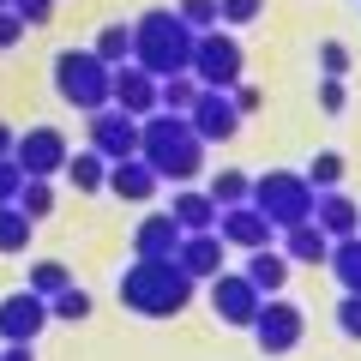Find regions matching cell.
<instances>
[{"label":"cell","instance_id":"4","mask_svg":"<svg viewBox=\"0 0 361 361\" xmlns=\"http://www.w3.org/2000/svg\"><path fill=\"white\" fill-rule=\"evenodd\" d=\"M109 85H115V66L97 61L90 49H61L54 54V90H61V103H73L78 115L109 109Z\"/></svg>","mask_w":361,"mask_h":361},{"label":"cell","instance_id":"37","mask_svg":"<svg viewBox=\"0 0 361 361\" xmlns=\"http://www.w3.org/2000/svg\"><path fill=\"white\" fill-rule=\"evenodd\" d=\"M18 187H25V169H18L13 157H0V205H13Z\"/></svg>","mask_w":361,"mask_h":361},{"label":"cell","instance_id":"28","mask_svg":"<svg viewBox=\"0 0 361 361\" xmlns=\"http://www.w3.org/2000/svg\"><path fill=\"white\" fill-rule=\"evenodd\" d=\"M30 235H37V223L25 217L18 205H0V253H25Z\"/></svg>","mask_w":361,"mask_h":361},{"label":"cell","instance_id":"11","mask_svg":"<svg viewBox=\"0 0 361 361\" xmlns=\"http://www.w3.org/2000/svg\"><path fill=\"white\" fill-rule=\"evenodd\" d=\"M42 325H49V301L37 289H18L0 301V343H37Z\"/></svg>","mask_w":361,"mask_h":361},{"label":"cell","instance_id":"9","mask_svg":"<svg viewBox=\"0 0 361 361\" xmlns=\"http://www.w3.org/2000/svg\"><path fill=\"white\" fill-rule=\"evenodd\" d=\"M90 151L109 157V163H121V157H139V121L127 115V109H97L90 115Z\"/></svg>","mask_w":361,"mask_h":361},{"label":"cell","instance_id":"35","mask_svg":"<svg viewBox=\"0 0 361 361\" xmlns=\"http://www.w3.org/2000/svg\"><path fill=\"white\" fill-rule=\"evenodd\" d=\"M319 73L325 78H343L349 73V49H343V42H319Z\"/></svg>","mask_w":361,"mask_h":361},{"label":"cell","instance_id":"26","mask_svg":"<svg viewBox=\"0 0 361 361\" xmlns=\"http://www.w3.org/2000/svg\"><path fill=\"white\" fill-rule=\"evenodd\" d=\"M205 193L217 199V211L223 205H247V199H253V175H247V169H223V175H211Z\"/></svg>","mask_w":361,"mask_h":361},{"label":"cell","instance_id":"39","mask_svg":"<svg viewBox=\"0 0 361 361\" xmlns=\"http://www.w3.org/2000/svg\"><path fill=\"white\" fill-rule=\"evenodd\" d=\"M18 37H25V18H18L13 6H6V13H0V54H6V49H18Z\"/></svg>","mask_w":361,"mask_h":361},{"label":"cell","instance_id":"25","mask_svg":"<svg viewBox=\"0 0 361 361\" xmlns=\"http://www.w3.org/2000/svg\"><path fill=\"white\" fill-rule=\"evenodd\" d=\"M199 97V78L193 73H175V78H157V109H169V115H187Z\"/></svg>","mask_w":361,"mask_h":361},{"label":"cell","instance_id":"15","mask_svg":"<svg viewBox=\"0 0 361 361\" xmlns=\"http://www.w3.org/2000/svg\"><path fill=\"white\" fill-rule=\"evenodd\" d=\"M175 265L187 271L193 283H205V277H217V271H223V235H217V229L180 235V247H175Z\"/></svg>","mask_w":361,"mask_h":361},{"label":"cell","instance_id":"22","mask_svg":"<svg viewBox=\"0 0 361 361\" xmlns=\"http://www.w3.org/2000/svg\"><path fill=\"white\" fill-rule=\"evenodd\" d=\"M325 271L343 283V295H361V235H343V241H331V253H325Z\"/></svg>","mask_w":361,"mask_h":361},{"label":"cell","instance_id":"20","mask_svg":"<svg viewBox=\"0 0 361 361\" xmlns=\"http://www.w3.org/2000/svg\"><path fill=\"white\" fill-rule=\"evenodd\" d=\"M247 283H253L259 295H277V289L289 283V259H283V247H253V253H247Z\"/></svg>","mask_w":361,"mask_h":361},{"label":"cell","instance_id":"31","mask_svg":"<svg viewBox=\"0 0 361 361\" xmlns=\"http://www.w3.org/2000/svg\"><path fill=\"white\" fill-rule=\"evenodd\" d=\"M66 283H73V271H66L61 259H37V265H30V283H25V289H37L42 301H54Z\"/></svg>","mask_w":361,"mask_h":361},{"label":"cell","instance_id":"43","mask_svg":"<svg viewBox=\"0 0 361 361\" xmlns=\"http://www.w3.org/2000/svg\"><path fill=\"white\" fill-rule=\"evenodd\" d=\"M6 6H13V0H0V13H6Z\"/></svg>","mask_w":361,"mask_h":361},{"label":"cell","instance_id":"24","mask_svg":"<svg viewBox=\"0 0 361 361\" xmlns=\"http://www.w3.org/2000/svg\"><path fill=\"white\" fill-rule=\"evenodd\" d=\"M90 54L109 66H127L133 61V25H103L97 30V42H90Z\"/></svg>","mask_w":361,"mask_h":361},{"label":"cell","instance_id":"29","mask_svg":"<svg viewBox=\"0 0 361 361\" xmlns=\"http://www.w3.org/2000/svg\"><path fill=\"white\" fill-rule=\"evenodd\" d=\"M90 313H97V301H90V295H85V289H78V283H66L61 295L49 301V319H66V325H85Z\"/></svg>","mask_w":361,"mask_h":361},{"label":"cell","instance_id":"16","mask_svg":"<svg viewBox=\"0 0 361 361\" xmlns=\"http://www.w3.org/2000/svg\"><path fill=\"white\" fill-rule=\"evenodd\" d=\"M157 187H163V180H157V169L145 163V157H121V163H109V193L127 199V205H145Z\"/></svg>","mask_w":361,"mask_h":361},{"label":"cell","instance_id":"41","mask_svg":"<svg viewBox=\"0 0 361 361\" xmlns=\"http://www.w3.org/2000/svg\"><path fill=\"white\" fill-rule=\"evenodd\" d=\"M0 361H37V343H6V349H0Z\"/></svg>","mask_w":361,"mask_h":361},{"label":"cell","instance_id":"12","mask_svg":"<svg viewBox=\"0 0 361 361\" xmlns=\"http://www.w3.org/2000/svg\"><path fill=\"white\" fill-rule=\"evenodd\" d=\"M187 121H193V133H199L205 145H223V139L241 133V109L229 103V90H199L193 109H187Z\"/></svg>","mask_w":361,"mask_h":361},{"label":"cell","instance_id":"2","mask_svg":"<svg viewBox=\"0 0 361 361\" xmlns=\"http://www.w3.org/2000/svg\"><path fill=\"white\" fill-rule=\"evenodd\" d=\"M121 307L145 313V319H175L193 307V277L175 259H133L121 271Z\"/></svg>","mask_w":361,"mask_h":361},{"label":"cell","instance_id":"34","mask_svg":"<svg viewBox=\"0 0 361 361\" xmlns=\"http://www.w3.org/2000/svg\"><path fill=\"white\" fill-rule=\"evenodd\" d=\"M337 331H343L349 343H361V295H343V301H337Z\"/></svg>","mask_w":361,"mask_h":361},{"label":"cell","instance_id":"5","mask_svg":"<svg viewBox=\"0 0 361 361\" xmlns=\"http://www.w3.org/2000/svg\"><path fill=\"white\" fill-rule=\"evenodd\" d=\"M313 199H319V193H313L307 175H295V169L253 175V205H259V217H265L277 235L295 229V223H307V217H313Z\"/></svg>","mask_w":361,"mask_h":361},{"label":"cell","instance_id":"13","mask_svg":"<svg viewBox=\"0 0 361 361\" xmlns=\"http://www.w3.org/2000/svg\"><path fill=\"white\" fill-rule=\"evenodd\" d=\"M217 235H223V247H247V253H253V247H271V223L259 217V205L253 199H247V205H223L217 211Z\"/></svg>","mask_w":361,"mask_h":361},{"label":"cell","instance_id":"38","mask_svg":"<svg viewBox=\"0 0 361 361\" xmlns=\"http://www.w3.org/2000/svg\"><path fill=\"white\" fill-rule=\"evenodd\" d=\"M343 103H349L343 78H319V109H325V115H343Z\"/></svg>","mask_w":361,"mask_h":361},{"label":"cell","instance_id":"18","mask_svg":"<svg viewBox=\"0 0 361 361\" xmlns=\"http://www.w3.org/2000/svg\"><path fill=\"white\" fill-rule=\"evenodd\" d=\"M313 223H319L331 241H343V235H361V205H355L349 193H337V187H331V193L313 199Z\"/></svg>","mask_w":361,"mask_h":361},{"label":"cell","instance_id":"30","mask_svg":"<svg viewBox=\"0 0 361 361\" xmlns=\"http://www.w3.org/2000/svg\"><path fill=\"white\" fill-rule=\"evenodd\" d=\"M301 175H307L313 193H331V187H343V151H319L307 169H301Z\"/></svg>","mask_w":361,"mask_h":361},{"label":"cell","instance_id":"7","mask_svg":"<svg viewBox=\"0 0 361 361\" xmlns=\"http://www.w3.org/2000/svg\"><path fill=\"white\" fill-rule=\"evenodd\" d=\"M247 331H253V343L265 349V355H289V349H301V337H307V313H301L295 301H283V295H265Z\"/></svg>","mask_w":361,"mask_h":361},{"label":"cell","instance_id":"27","mask_svg":"<svg viewBox=\"0 0 361 361\" xmlns=\"http://www.w3.org/2000/svg\"><path fill=\"white\" fill-rule=\"evenodd\" d=\"M18 211H25L30 223H49V211H54V187L42 175H25V187H18V199H13Z\"/></svg>","mask_w":361,"mask_h":361},{"label":"cell","instance_id":"1","mask_svg":"<svg viewBox=\"0 0 361 361\" xmlns=\"http://www.w3.org/2000/svg\"><path fill=\"white\" fill-rule=\"evenodd\" d=\"M139 157L157 169V180H175V187H187V180L205 169V139L193 133V121H187V115L151 109V115L139 121Z\"/></svg>","mask_w":361,"mask_h":361},{"label":"cell","instance_id":"36","mask_svg":"<svg viewBox=\"0 0 361 361\" xmlns=\"http://www.w3.org/2000/svg\"><path fill=\"white\" fill-rule=\"evenodd\" d=\"M13 13L25 18V30H37V25H49V18H54V0H13Z\"/></svg>","mask_w":361,"mask_h":361},{"label":"cell","instance_id":"10","mask_svg":"<svg viewBox=\"0 0 361 361\" xmlns=\"http://www.w3.org/2000/svg\"><path fill=\"white\" fill-rule=\"evenodd\" d=\"M259 301L265 295L247 283V271H217V277H211V313H217L223 325H253Z\"/></svg>","mask_w":361,"mask_h":361},{"label":"cell","instance_id":"42","mask_svg":"<svg viewBox=\"0 0 361 361\" xmlns=\"http://www.w3.org/2000/svg\"><path fill=\"white\" fill-rule=\"evenodd\" d=\"M13 139H18V133L6 127V121H0V157H13Z\"/></svg>","mask_w":361,"mask_h":361},{"label":"cell","instance_id":"32","mask_svg":"<svg viewBox=\"0 0 361 361\" xmlns=\"http://www.w3.org/2000/svg\"><path fill=\"white\" fill-rule=\"evenodd\" d=\"M175 13H180V25H187V30H217L223 25V6H217V0H180Z\"/></svg>","mask_w":361,"mask_h":361},{"label":"cell","instance_id":"21","mask_svg":"<svg viewBox=\"0 0 361 361\" xmlns=\"http://www.w3.org/2000/svg\"><path fill=\"white\" fill-rule=\"evenodd\" d=\"M169 217L180 223V235L217 229V199H211V193H193V187H180V193H175V205H169Z\"/></svg>","mask_w":361,"mask_h":361},{"label":"cell","instance_id":"6","mask_svg":"<svg viewBox=\"0 0 361 361\" xmlns=\"http://www.w3.org/2000/svg\"><path fill=\"white\" fill-rule=\"evenodd\" d=\"M187 73L199 78V90H229V85H241L247 54H241V42H235V30H229V25L199 30V37H193V66H187Z\"/></svg>","mask_w":361,"mask_h":361},{"label":"cell","instance_id":"14","mask_svg":"<svg viewBox=\"0 0 361 361\" xmlns=\"http://www.w3.org/2000/svg\"><path fill=\"white\" fill-rule=\"evenodd\" d=\"M109 103L115 109H127L133 121H145L157 109V78L145 73L139 61H127V66H115V85H109Z\"/></svg>","mask_w":361,"mask_h":361},{"label":"cell","instance_id":"23","mask_svg":"<svg viewBox=\"0 0 361 361\" xmlns=\"http://www.w3.org/2000/svg\"><path fill=\"white\" fill-rule=\"evenodd\" d=\"M61 175L73 180L78 193H103V187H109V157H97V151L85 145L78 157H66V169H61Z\"/></svg>","mask_w":361,"mask_h":361},{"label":"cell","instance_id":"17","mask_svg":"<svg viewBox=\"0 0 361 361\" xmlns=\"http://www.w3.org/2000/svg\"><path fill=\"white\" fill-rule=\"evenodd\" d=\"M175 247H180V223L169 211H151L133 229V259H175Z\"/></svg>","mask_w":361,"mask_h":361},{"label":"cell","instance_id":"33","mask_svg":"<svg viewBox=\"0 0 361 361\" xmlns=\"http://www.w3.org/2000/svg\"><path fill=\"white\" fill-rule=\"evenodd\" d=\"M217 6H223V25H229V30L253 25V18L265 13V0H217Z\"/></svg>","mask_w":361,"mask_h":361},{"label":"cell","instance_id":"3","mask_svg":"<svg viewBox=\"0 0 361 361\" xmlns=\"http://www.w3.org/2000/svg\"><path fill=\"white\" fill-rule=\"evenodd\" d=\"M193 37L199 30L180 25L175 6H151V13L133 18V61H139L151 78H175V73L193 66Z\"/></svg>","mask_w":361,"mask_h":361},{"label":"cell","instance_id":"19","mask_svg":"<svg viewBox=\"0 0 361 361\" xmlns=\"http://www.w3.org/2000/svg\"><path fill=\"white\" fill-rule=\"evenodd\" d=\"M325 253H331V235L319 229V223H295V229H283V259L289 265H325Z\"/></svg>","mask_w":361,"mask_h":361},{"label":"cell","instance_id":"40","mask_svg":"<svg viewBox=\"0 0 361 361\" xmlns=\"http://www.w3.org/2000/svg\"><path fill=\"white\" fill-rule=\"evenodd\" d=\"M229 103L241 109V115H253V109H259V90H253V85L241 78V85H229Z\"/></svg>","mask_w":361,"mask_h":361},{"label":"cell","instance_id":"8","mask_svg":"<svg viewBox=\"0 0 361 361\" xmlns=\"http://www.w3.org/2000/svg\"><path fill=\"white\" fill-rule=\"evenodd\" d=\"M66 157H73V151H66L61 127H25V133L13 139V163L25 169V175H42V180H49V175H61V169H66Z\"/></svg>","mask_w":361,"mask_h":361}]
</instances>
